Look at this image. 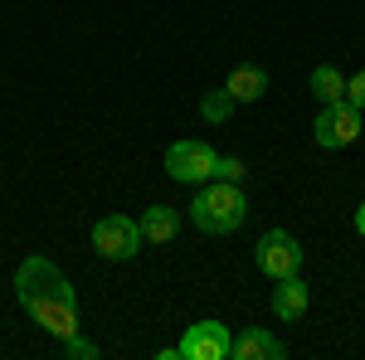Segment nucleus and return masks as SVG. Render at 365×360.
Wrapping results in <instances>:
<instances>
[{
	"label": "nucleus",
	"instance_id": "f257e3e1",
	"mask_svg": "<svg viewBox=\"0 0 365 360\" xmlns=\"http://www.w3.org/2000/svg\"><path fill=\"white\" fill-rule=\"evenodd\" d=\"M15 292L49 336H58V341L78 336V297H73V287L58 273L54 258H25L20 273H15Z\"/></svg>",
	"mask_w": 365,
	"mask_h": 360
},
{
	"label": "nucleus",
	"instance_id": "423d86ee",
	"mask_svg": "<svg viewBox=\"0 0 365 360\" xmlns=\"http://www.w3.org/2000/svg\"><path fill=\"white\" fill-rule=\"evenodd\" d=\"M312 137H317V146H327V151L351 146V141L361 137V112L351 108L346 98H341V103H322L317 122H312Z\"/></svg>",
	"mask_w": 365,
	"mask_h": 360
},
{
	"label": "nucleus",
	"instance_id": "ddd939ff",
	"mask_svg": "<svg viewBox=\"0 0 365 360\" xmlns=\"http://www.w3.org/2000/svg\"><path fill=\"white\" fill-rule=\"evenodd\" d=\"M229 112H234V93H229V88H210V93L200 98V117H205V122H225Z\"/></svg>",
	"mask_w": 365,
	"mask_h": 360
},
{
	"label": "nucleus",
	"instance_id": "4468645a",
	"mask_svg": "<svg viewBox=\"0 0 365 360\" xmlns=\"http://www.w3.org/2000/svg\"><path fill=\"white\" fill-rule=\"evenodd\" d=\"M63 356H68V360H93V356H98V346H93L88 336H68V341H63Z\"/></svg>",
	"mask_w": 365,
	"mask_h": 360
},
{
	"label": "nucleus",
	"instance_id": "f3484780",
	"mask_svg": "<svg viewBox=\"0 0 365 360\" xmlns=\"http://www.w3.org/2000/svg\"><path fill=\"white\" fill-rule=\"evenodd\" d=\"M356 234H361V239H365V205H361V210H356Z\"/></svg>",
	"mask_w": 365,
	"mask_h": 360
},
{
	"label": "nucleus",
	"instance_id": "20e7f679",
	"mask_svg": "<svg viewBox=\"0 0 365 360\" xmlns=\"http://www.w3.org/2000/svg\"><path fill=\"white\" fill-rule=\"evenodd\" d=\"M253 263H258V273L263 277H292L302 273V244L287 234V229H268L258 244H253Z\"/></svg>",
	"mask_w": 365,
	"mask_h": 360
},
{
	"label": "nucleus",
	"instance_id": "f8f14e48",
	"mask_svg": "<svg viewBox=\"0 0 365 360\" xmlns=\"http://www.w3.org/2000/svg\"><path fill=\"white\" fill-rule=\"evenodd\" d=\"M312 98H317V103H341V98H346V73L331 68V63L312 68Z\"/></svg>",
	"mask_w": 365,
	"mask_h": 360
},
{
	"label": "nucleus",
	"instance_id": "6e6552de",
	"mask_svg": "<svg viewBox=\"0 0 365 360\" xmlns=\"http://www.w3.org/2000/svg\"><path fill=\"white\" fill-rule=\"evenodd\" d=\"M287 346L268 326H249L244 336H234V360H282Z\"/></svg>",
	"mask_w": 365,
	"mask_h": 360
},
{
	"label": "nucleus",
	"instance_id": "9b49d317",
	"mask_svg": "<svg viewBox=\"0 0 365 360\" xmlns=\"http://www.w3.org/2000/svg\"><path fill=\"white\" fill-rule=\"evenodd\" d=\"M225 88L234 93V103H258V98L268 93V68H258V63H239V68L225 78Z\"/></svg>",
	"mask_w": 365,
	"mask_h": 360
},
{
	"label": "nucleus",
	"instance_id": "7ed1b4c3",
	"mask_svg": "<svg viewBox=\"0 0 365 360\" xmlns=\"http://www.w3.org/2000/svg\"><path fill=\"white\" fill-rule=\"evenodd\" d=\"M215 161H220V151L210 141L185 137L166 151V175L180 185H205V180H215Z\"/></svg>",
	"mask_w": 365,
	"mask_h": 360
},
{
	"label": "nucleus",
	"instance_id": "f03ea898",
	"mask_svg": "<svg viewBox=\"0 0 365 360\" xmlns=\"http://www.w3.org/2000/svg\"><path fill=\"white\" fill-rule=\"evenodd\" d=\"M190 220H195V229H205V234H234L239 224L249 220V200L239 195L234 180H215V185H205V190L195 195Z\"/></svg>",
	"mask_w": 365,
	"mask_h": 360
},
{
	"label": "nucleus",
	"instance_id": "39448f33",
	"mask_svg": "<svg viewBox=\"0 0 365 360\" xmlns=\"http://www.w3.org/2000/svg\"><path fill=\"white\" fill-rule=\"evenodd\" d=\"M141 224L127 220V215H108V220L93 224V249L103 253V258H117V263H127V258H137L141 253Z\"/></svg>",
	"mask_w": 365,
	"mask_h": 360
},
{
	"label": "nucleus",
	"instance_id": "0eeeda50",
	"mask_svg": "<svg viewBox=\"0 0 365 360\" xmlns=\"http://www.w3.org/2000/svg\"><path fill=\"white\" fill-rule=\"evenodd\" d=\"M180 360H234V331L225 322H195L180 336Z\"/></svg>",
	"mask_w": 365,
	"mask_h": 360
},
{
	"label": "nucleus",
	"instance_id": "1a4fd4ad",
	"mask_svg": "<svg viewBox=\"0 0 365 360\" xmlns=\"http://www.w3.org/2000/svg\"><path fill=\"white\" fill-rule=\"evenodd\" d=\"M307 302H312V287L297 273L278 277V287H273V312H278L282 322H297V317L307 312Z\"/></svg>",
	"mask_w": 365,
	"mask_h": 360
},
{
	"label": "nucleus",
	"instance_id": "9d476101",
	"mask_svg": "<svg viewBox=\"0 0 365 360\" xmlns=\"http://www.w3.org/2000/svg\"><path fill=\"white\" fill-rule=\"evenodd\" d=\"M137 224H141V239H146V244H170V239L180 234V210H170V205H151Z\"/></svg>",
	"mask_w": 365,
	"mask_h": 360
},
{
	"label": "nucleus",
	"instance_id": "2eb2a0df",
	"mask_svg": "<svg viewBox=\"0 0 365 360\" xmlns=\"http://www.w3.org/2000/svg\"><path fill=\"white\" fill-rule=\"evenodd\" d=\"M215 180H234V185H239V180H244V161H239V156H220V161H215Z\"/></svg>",
	"mask_w": 365,
	"mask_h": 360
},
{
	"label": "nucleus",
	"instance_id": "dca6fc26",
	"mask_svg": "<svg viewBox=\"0 0 365 360\" xmlns=\"http://www.w3.org/2000/svg\"><path fill=\"white\" fill-rule=\"evenodd\" d=\"M346 103L356 112H365V73H351V78H346Z\"/></svg>",
	"mask_w": 365,
	"mask_h": 360
}]
</instances>
